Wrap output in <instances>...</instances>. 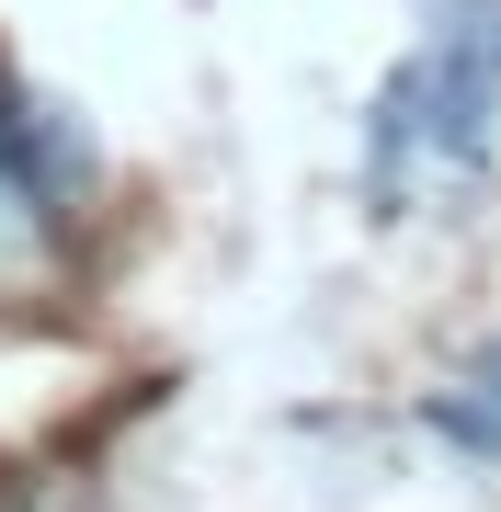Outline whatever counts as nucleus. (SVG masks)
<instances>
[{
    "instance_id": "f257e3e1",
    "label": "nucleus",
    "mask_w": 501,
    "mask_h": 512,
    "mask_svg": "<svg viewBox=\"0 0 501 512\" xmlns=\"http://www.w3.org/2000/svg\"><path fill=\"white\" fill-rule=\"evenodd\" d=\"M92 183H103V160L69 126V103L0 80V296L46 285L69 262V217L92 205Z\"/></svg>"
},
{
    "instance_id": "f03ea898",
    "label": "nucleus",
    "mask_w": 501,
    "mask_h": 512,
    "mask_svg": "<svg viewBox=\"0 0 501 512\" xmlns=\"http://www.w3.org/2000/svg\"><path fill=\"white\" fill-rule=\"evenodd\" d=\"M422 421L456 444V456L501 467V376H456V387H433V399H422Z\"/></svg>"
}]
</instances>
